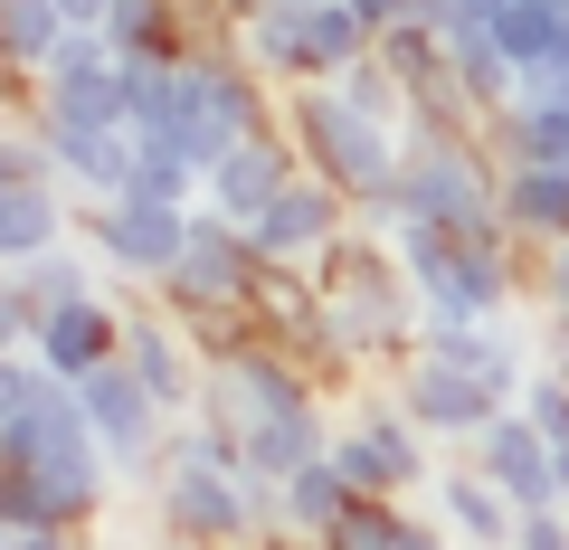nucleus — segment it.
<instances>
[{
	"label": "nucleus",
	"instance_id": "obj_39",
	"mask_svg": "<svg viewBox=\"0 0 569 550\" xmlns=\"http://www.w3.org/2000/svg\"><path fill=\"white\" fill-rule=\"evenodd\" d=\"M276 550H323V541H276Z\"/></svg>",
	"mask_w": 569,
	"mask_h": 550
},
{
	"label": "nucleus",
	"instance_id": "obj_10",
	"mask_svg": "<svg viewBox=\"0 0 569 550\" xmlns=\"http://www.w3.org/2000/svg\"><path fill=\"white\" fill-rule=\"evenodd\" d=\"M77 408H86V428L104 437V456H114V474L123 484H152L162 474V456H171V418L152 389H142V370L133 361H104V370H86L77 380Z\"/></svg>",
	"mask_w": 569,
	"mask_h": 550
},
{
	"label": "nucleus",
	"instance_id": "obj_12",
	"mask_svg": "<svg viewBox=\"0 0 569 550\" xmlns=\"http://www.w3.org/2000/svg\"><path fill=\"white\" fill-rule=\"evenodd\" d=\"M389 389H399V408L418 418L427 437H437V447H456V456H466L475 437L503 418V399H493L466 361H437V351H408V361L389 370Z\"/></svg>",
	"mask_w": 569,
	"mask_h": 550
},
{
	"label": "nucleus",
	"instance_id": "obj_28",
	"mask_svg": "<svg viewBox=\"0 0 569 550\" xmlns=\"http://www.w3.org/2000/svg\"><path fill=\"white\" fill-rule=\"evenodd\" d=\"M408 531V503H380V493H361V503L342 512V522L323 531V550H399Z\"/></svg>",
	"mask_w": 569,
	"mask_h": 550
},
{
	"label": "nucleus",
	"instance_id": "obj_36",
	"mask_svg": "<svg viewBox=\"0 0 569 550\" xmlns=\"http://www.w3.org/2000/svg\"><path fill=\"white\" fill-rule=\"evenodd\" d=\"M58 10H67L77 29H104V10H114V0H58Z\"/></svg>",
	"mask_w": 569,
	"mask_h": 550
},
{
	"label": "nucleus",
	"instance_id": "obj_31",
	"mask_svg": "<svg viewBox=\"0 0 569 550\" xmlns=\"http://www.w3.org/2000/svg\"><path fill=\"white\" fill-rule=\"evenodd\" d=\"M512 550H569V503H531L522 531H512Z\"/></svg>",
	"mask_w": 569,
	"mask_h": 550
},
{
	"label": "nucleus",
	"instance_id": "obj_19",
	"mask_svg": "<svg viewBox=\"0 0 569 550\" xmlns=\"http://www.w3.org/2000/svg\"><path fill=\"white\" fill-rule=\"evenodd\" d=\"M466 456H475V466H485V474H493V484H503L522 512H531V503H560V466H550V437L531 428L522 408H503V418H493V428L475 437Z\"/></svg>",
	"mask_w": 569,
	"mask_h": 550
},
{
	"label": "nucleus",
	"instance_id": "obj_17",
	"mask_svg": "<svg viewBox=\"0 0 569 550\" xmlns=\"http://www.w3.org/2000/svg\"><path fill=\"white\" fill-rule=\"evenodd\" d=\"M48 133V152H58V181L77 190V200H114V190H133V133L123 123H86V114H29Z\"/></svg>",
	"mask_w": 569,
	"mask_h": 550
},
{
	"label": "nucleus",
	"instance_id": "obj_15",
	"mask_svg": "<svg viewBox=\"0 0 569 550\" xmlns=\"http://www.w3.org/2000/svg\"><path fill=\"white\" fill-rule=\"evenodd\" d=\"M427 512H437V531H447L456 550H512V531H522V503H512L503 484H493L475 456H456V466H437L427 474V493H418Z\"/></svg>",
	"mask_w": 569,
	"mask_h": 550
},
{
	"label": "nucleus",
	"instance_id": "obj_26",
	"mask_svg": "<svg viewBox=\"0 0 569 550\" xmlns=\"http://www.w3.org/2000/svg\"><path fill=\"white\" fill-rule=\"evenodd\" d=\"M67 10L58 0H0V67H10V77H48V58H58L67 48Z\"/></svg>",
	"mask_w": 569,
	"mask_h": 550
},
{
	"label": "nucleus",
	"instance_id": "obj_8",
	"mask_svg": "<svg viewBox=\"0 0 569 550\" xmlns=\"http://www.w3.org/2000/svg\"><path fill=\"white\" fill-rule=\"evenodd\" d=\"M284 114V96L257 77V67L238 58V39H219V48H190L181 58V123H171V143L190 152V162H219L238 133H266V123Z\"/></svg>",
	"mask_w": 569,
	"mask_h": 550
},
{
	"label": "nucleus",
	"instance_id": "obj_6",
	"mask_svg": "<svg viewBox=\"0 0 569 550\" xmlns=\"http://www.w3.org/2000/svg\"><path fill=\"white\" fill-rule=\"evenodd\" d=\"M152 522L181 550H266L257 541V484L219 456H200L181 428H171V456L152 474Z\"/></svg>",
	"mask_w": 569,
	"mask_h": 550
},
{
	"label": "nucleus",
	"instance_id": "obj_1",
	"mask_svg": "<svg viewBox=\"0 0 569 550\" xmlns=\"http://www.w3.org/2000/svg\"><path fill=\"white\" fill-rule=\"evenodd\" d=\"M389 247H399L427 323H503L531 294V266H541L522 238H456V228H437V219H408Z\"/></svg>",
	"mask_w": 569,
	"mask_h": 550
},
{
	"label": "nucleus",
	"instance_id": "obj_29",
	"mask_svg": "<svg viewBox=\"0 0 569 550\" xmlns=\"http://www.w3.org/2000/svg\"><path fill=\"white\" fill-rule=\"evenodd\" d=\"M531 418V428L550 437V447H560L569 437V370H550V361H531V380H522V399H512Z\"/></svg>",
	"mask_w": 569,
	"mask_h": 550
},
{
	"label": "nucleus",
	"instance_id": "obj_34",
	"mask_svg": "<svg viewBox=\"0 0 569 550\" xmlns=\"http://www.w3.org/2000/svg\"><path fill=\"white\" fill-rule=\"evenodd\" d=\"M399 550H456L447 531H437V512H408V531H399Z\"/></svg>",
	"mask_w": 569,
	"mask_h": 550
},
{
	"label": "nucleus",
	"instance_id": "obj_2",
	"mask_svg": "<svg viewBox=\"0 0 569 550\" xmlns=\"http://www.w3.org/2000/svg\"><path fill=\"white\" fill-rule=\"evenodd\" d=\"M313 276H323L332 294V323H342V351L351 370H399L408 351H418V286H408V266L389 238H370V228H351V238H332L323 257H313Z\"/></svg>",
	"mask_w": 569,
	"mask_h": 550
},
{
	"label": "nucleus",
	"instance_id": "obj_13",
	"mask_svg": "<svg viewBox=\"0 0 569 550\" xmlns=\"http://www.w3.org/2000/svg\"><path fill=\"white\" fill-rule=\"evenodd\" d=\"M351 228H361V219H351V190L323 181V171H295V181L247 219V238H257L266 266H313L332 238H351Z\"/></svg>",
	"mask_w": 569,
	"mask_h": 550
},
{
	"label": "nucleus",
	"instance_id": "obj_38",
	"mask_svg": "<svg viewBox=\"0 0 569 550\" xmlns=\"http://www.w3.org/2000/svg\"><path fill=\"white\" fill-rule=\"evenodd\" d=\"M550 466H560V503H569V437H560V447H550Z\"/></svg>",
	"mask_w": 569,
	"mask_h": 550
},
{
	"label": "nucleus",
	"instance_id": "obj_24",
	"mask_svg": "<svg viewBox=\"0 0 569 550\" xmlns=\"http://www.w3.org/2000/svg\"><path fill=\"white\" fill-rule=\"evenodd\" d=\"M351 503H361V493H351V474L332 466V447L313 456V466H295V474H284V531H295V541H323V531L342 522Z\"/></svg>",
	"mask_w": 569,
	"mask_h": 550
},
{
	"label": "nucleus",
	"instance_id": "obj_35",
	"mask_svg": "<svg viewBox=\"0 0 569 550\" xmlns=\"http://www.w3.org/2000/svg\"><path fill=\"white\" fill-rule=\"evenodd\" d=\"M541 361L569 370V313H550V323H541Z\"/></svg>",
	"mask_w": 569,
	"mask_h": 550
},
{
	"label": "nucleus",
	"instance_id": "obj_11",
	"mask_svg": "<svg viewBox=\"0 0 569 550\" xmlns=\"http://www.w3.org/2000/svg\"><path fill=\"white\" fill-rule=\"evenodd\" d=\"M257 276H266V257H257V238H247L238 219H219V209L200 200V219H190V247H181V266H171L162 286V304L181 313H228V304H257Z\"/></svg>",
	"mask_w": 569,
	"mask_h": 550
},
{
	"label": "nucleus",
	"instance_id": "obj_14",
	"mask_svg": "<svg viewBox=\"0 0 569 550\" xmlns=\"http://www.w3.org/2000/svg\"><path fill=\"white\" fill-rule=\"evenodd\" d=\"M123 361L142 370V389H152L171 418H190V408H200V370H209V351L190 342V323L162 304V294H123Z\"/></svg>",
	"mask_w": 569,
	"mask_h": 550
},
{
	"label": "nucleus",
	"instance_id": "obj_30",
	"mask_svg": "<svg viewBox=\"0 0 569 550\" xmlns=\"http://www.w3.org/2000/svg\"><path fill=\"white\" fill-rule=\"evenodd\" d=\"M39 294L20 286V276H10V266H0V351H39Z\"/></svg>",
	"mask_w": 569,
	"mask_h": 550
},
{
	"label": "nucleus",
	"instance_id": "obj_5",
	"mask_svg": "<svg viewBox=\"0 0 569 550\" xmlns=\"http://www.w3.org/2000/svg\"><path fill=\"white\" fill-rule=\"evenodd\" d=\"M399 200H408V219H437L456 238H512L503 228V162H493L485 133H408Z\"/></svg>",
	"mask_w": 569,
	"mask_h": 550
},
{
	"label": "nucleus",
	"instance_id": "obj_32",
	"mask_svg": "<svg viewBox=\"0 0 569 550\" xmlns=\"http://www.w3.org/2000/svg\"><path fill=\"white\" fill-rule=\"evenodd\" d=\"M531 294H541V313H569V238L541 247V266H531Z\"/></svg>",
	"mask_w": 569,
	"mask_h": 550
},
{
	"label": "nucleus",
	"instance_id": "obj_22",
	"mask_svg": "<svg viewBox=\"0 0 569 550\" xmlns=\"http://www.w3.org/2000/svg\"><path fill=\"white\" fill-rule=\"evenodd\" d=\"M493 48L522 67V86H560L569 77V10H550V0H503V10H493Z\"/></svg>",
	"mask_w": 569,
	"mask_h": 550
},
{
	"label": "nucleus",
	"instance_id": "obj_20",
	"mask_svg": "<svg viewBox=\"0 0 569 550\" xmlns=\"http://www.w3.org/2000/svg\"><path fill=\"white\" fill-rule=\"evenodd\" d=\"M77 190L67 181H10L0 190V266H20V257H39V247H58V238H77Z\"/></svg>",
	"mask_w": 569,
	"mask_h": 550
},
{
	"label": "nucleus",
	"instance_id": "obj_4",
	"mask_svg": "<svg viewBox=\"0 0 569 550\" xmlns=\"http://www.w3.org/2000/svg\"><path fill=\"white\" fill-rule=\"evenodd\" d=\"M284 133H295V152H305V171L342 181L351 200H370V190H399L408 133H399V123H370V114H361V104H351L332 77L284 86Z\"/></svg>",
	"mask_w": 569,
	"mask_h": 550
},
{
	"label": "nucleus",
	"instance_id": "obj_16",
	"mask_svg": "<svg viewBox=\"0 0 569 550\" xmlns=\"http://www.w3.org/2000/svg\"><path fill=\"white\" fill-rule=\"evenodd\" d=\"M295 171H305V152H295V133H284V114H276L266 133H238V143L209 162V190H200V200L219 209V219H238V228H247L284 181H295Z\"/></svg>",
	"mask_w": 569,
	"mask_h": 550
},
{
	"label": "nucleus",
	"instance_id": "obj_25",
	"mask_svg": "<svg viewBox=\"0 0 569 550\" xmlns=\"http://www.w3.org/2000/svg\"><path fill=\"white\" fill-rule=\"evenodd\" d=\"M380 48V20H370L361 0H305V58L313 77H342L351 58H370Z\"/></svg>",
	"mask_w": 569,
	"mask_h": 550
},
{
	"label": "nucleus",
	"instance_id": "obj_40",
	"mask_svg": "<svg viewBox=\"0 0 569 550\" xmlns=\"http://www.w3.org/2000/svg\"><path fill=\"white\" fill-rule=\"evenodd\" d=\"M0 541H10V522H0Z\"/></svg>",
	"mask_w": 569,
	"mask_h": 550
},
{
	"label": "nucleus",
	"instance_id": "obj_23",
	"mask_svg": "<svg viewBox=\"0 0 569 550\" xmlns=\"http://www.w3.org/2000/svg\"><path fill=\"white\" fill-rule=\"evenodd\" d=\"M238 58L257 67L266 86H313V58H305V0H284V10H257V20H238Z\"/></svg>",
	"mask_w": 569,
	"mask_h": 550
},
{
	"label": "nucleus",
	"instance_id": "obj_33",
	"mask_svg": "<svg viewBox=\"0 0 569 550\" xmlns=\"http://www.w3.org/2000/svg\"><path fill=\"white\" fill-rule=\"evenodd\" d=\"M77 541H86V531H67V522H20L0 550H77Z\"/></svg>",
	"mask_w": 569,
	"mask_h": 550
},
{
	"label": "nucleus",
	"instance_id": "obj_21",
	"mask_svg": "<svg viewBox=\"0 0 569 550\" xmlns=\"http://www.w3.org/2000/svg\"><path fill=\"white\" fill-rule=\"evenodd\" d=\"M503 228L541 257L569 238V162H503Z\"/></svg>",
	"mask_w": 569,
	"mask_h": 550
},
{
	"label": "nucleus",
	"instance_id": "obj_9",
	"mask_svg": "<svg viewBox=\"0 0 569 550\" xmlns=\"http://www.w3.org/2000/svg\"><path fill=\"white\" fill-rule=\"evenodd\" d=\"M190 219H200V200H152V190H114V200H86L77 209V238L104 257V276H114L123 294H152L181 266L190 247Z\"/></svg>",
	"mask_w": 569,
	"mask_h": 550
},
{
	"label": "nucleus",
	"instance_id": "obj_18",
	"mask_svg": "<svg viewBox=\"0 0 569 550\" xmlns=\"http://www.w3.org/2000/svg\"><path fill=\"white\" fill-rule=\"evenodd\" d=\"M39 361L58 370V380H86V370H104V361H123V286L114 294H77V304H58L39 323Z\"/></svg>",
	"mask_w": 569,
	"mask_h": 550
},
{
	"label": "nucleus",
	"instance_id": "obj_7",
	"mask_svg": "<svg viewBox=\"0 0 569 550\" xmlns=\"http://www.w3.org/2000/svg\"><path fill=\"white\" fill-rule=\"evenodd\" d=\"M332 466L351 474V493L408 503L437 474V437L399 408V389H342V408H332Z\"/></svg>",
	"mask_w": 569,
	"mask_h": 550
},
{
	"label": "nucleus",
	"instance_id": "obj_37",
	"mask_svg": "<svg viewBox=\"0 0 569 550\" xmlns=\"http://www.w3.org/2000/svg\"><path fill=\"white\" fill-rule=\"evenodd\" d=\"M257 10H284V0H219V20L238 29V20H257Z\"/></svg>",
	"mask_w": 569,
	"mask_h": 550
},
{
	"label": "nucleus",
	"instance_id": "obj_27",
	"mask_svg": "<svg viewBox=\"0 0 569 550\" xmlns=\"http://www.w3.org/2000/svg\"><path fill=\"white\" fill-rule=\"evenodd\" d=\"M133 143H142L133 152V190H152V200H200V190H209V171L190 162L171 133H133Z\"/></svg>",
	"mask_w": 569,
	"mask_h": 550
},
{
	"label": "nucleus",
	"instance_id": "obj_3",
	"mask_svg": "<svg viewBox=\"0 0 569 550\" xmlns=\"http://www.w3.org/2000/svg\"><path fill=\"white\" fill-rule=\"evenodd\" d=\"M0 456L39 484V503H48V522H67V531H86L104 503H114V456H104V437L86 428V408H77V380H48L39 389V408H29L20 428H0Z\"/></svg>",
	"mask_w": 569,
	"mask_h": 550
}]
</instances>
